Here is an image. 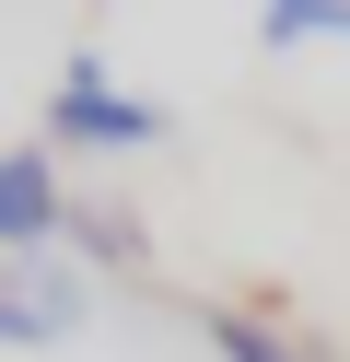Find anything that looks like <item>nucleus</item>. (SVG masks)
<instances>
[{"label":"nucleus","instance_id":"obj_1","mask_svg":"<svg viewBox=\"0 0 350 362\" xmlns=\"http://www.w3.org/2000/svg\"><path fill=\"white\" fill-rule=\"evenodd\" d=\"M47 129H59V141H93V152H140V141H163V105L117 94L93 59H70V71H59V105H47Z\"/></svg>","mask_w":350,"mask_h":362},{"label":"nucleus","instance_id":"obj_2","mask_svg":"<svg viewBox=\"0 0 350 362\" xmlns=\"http://www.w3.org/2000/svg\"><path fill=\"white\" fill-rule=\"evenodd\" d=\"M82 327V281L59 257H12L0 269V351H35V339H70Z\"/></svg>","mask_w":350,"mask_h":362},{"label":"nucleus","instance_id":"obj_3","mask_svg":"<svg viewBox=\"0 0 350 362\" xmlns=\"http://www.w3.org/2000/svg\"><path fill=\"white\" fill-rule=\"evenodd\" d=\"M59 222H70V199H59V175H47V152H35V141L0 152V245H12V257H35Z\"/></svg>","mask_w":350,"mask_h":362},{"label":"nucleus","instance_id":"obj_4","mask_svg":"<svg viewBox=\"0 0 350 362\" xmlns=\"http://www.w3.org/2000/svg\"><path fill=\"white\" fill-rule=\"evenodd\" d=\"M210 351L222 362H315L303 339H280L269 315H245V304H210Z\"/></svg>","mask_w":350,"mask_h":362},{"label":"nucleus","instance_id":"obj_5","mask_svg":"<svg viewBox=\"0 0 350 362\" xmlns=\"http://www.w3.org/2000/svg\"><path fill=\"white\" fill-rule=\"evenodd\" d=\"M257 24H269V47H303V35H350V0H269Z\"/></svg>","mask_w":350,"mask_h":362},{"label":"nucleus","instance_id":"obj_6","mask_svg":"<svg viewBox=\"0 0 350 362\" xmlns=\"http://www.w3.org/2000/svg\"><path fill=\"white\" fill-rule=\"evenodd\" d=\"M82 245H93V257H140V222H117V211H82Z\"/></svg>","mask_w":350,"mask_h":362}]
</instances>
